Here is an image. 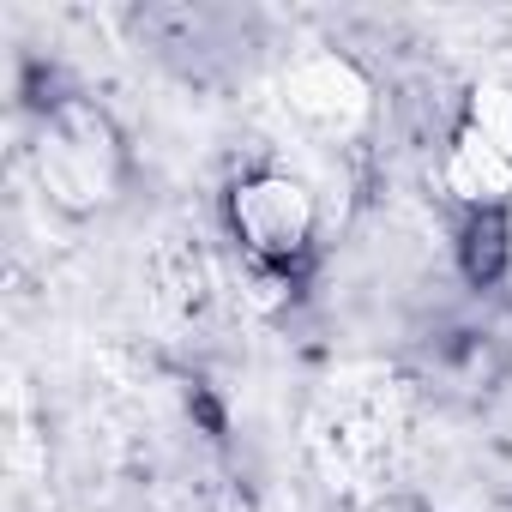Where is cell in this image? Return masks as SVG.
I'll use <instances>...</instances> for the list:
<instances>
[{
  "label": "cell",
  "instance_id": "277c9868",
  "mask_svg": "<svg viewBox=\"0 0 512 512\" xmlns=\"http://www.w3.org/2000/svg\"><path fill=\"white\" fill-rule=\"evenodd\" d=\"M500 266H506V229H500L494 211H482L464 235V272L476 284H488V278H500Z\"/></svg>",
  "mask_w": 512,
  "mask_h": 512
},
{
  "label": "cell",
  "instance_id": "6da1fadb",
  "mask_svg": "<svg viewBox=\"0 0 512 512\" xmlns=\"http://www.w3.org/2000/svg\"><path fill=\"white\" fill-rule=\"evenodd\" d=\"M229 217H235V235L260 253V260H290V253H302L308 235H314V205L290 175L241 181L235 199H229Z\"/></svg>",
  "mask_w": 512,
  "mask_h": 512
},
{
  "label": "cell",
  "instance_id": "3957f363",
  "mask_svg": "<svg viewBox=\"0 0 512 512\" xmlns=\"http://www.w3.org/2000/svg\"><path fill=\"white\" fill-rule=\"evenodd\" d=\"M446 181H452L458 199H470V205H494V199H506V187H512V157L494 151L488 139L464 133V139L452 145V157H446Z\"/></svg>",
  "mask_w": 512,
  "mask_h": 512
},
{
  "label": "cell",
  "instance_id": "7a4b0ae2",
  "mask_svg": "<svg viewBox=\"0 0 512 512\" xmlns=\"http://www.w3.org/2000/svg\"><path fill=\"white\" fill-rule=\"evenodd\" d=\"M73 121H79V133H55V187H61V199H103V187H109V133H103V121L97 115H85V109H73Z\"/></svg>",
  "mask_w": 512,
  "mask_h": 512
}]
</instances>
